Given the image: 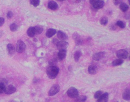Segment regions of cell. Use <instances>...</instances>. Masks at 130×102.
I'll list each match as a JSON object with an SVG mask.
<instances>
[{
  "instance_id": "cell-1",
  "label": "cell",
  "mask_w": 130,
  "mask_h": 102,
  "mask_svg": "<svg viewBox=\"0 0 130 102\" xmlns=\"http://www.w3.org/2000/svg\"><path fill=\"white\" fill-rule=\"evenodd\" d=\"M59 72V69L55 65H50L47 69V76L51 79H54L57 76Z\"/></svg>"
},
{
  "instance_id": "cell-2",
  "label": "cell",
  "mask_w": 130,
  "mask_h": 102,
  "mask_svg": "<svg viewBox=\"0 0 130 102\" xmlns=\"http://www.w3.org/2000/svg\"><path fill=\"white\" fill-rule=\"evenodd\" d=\"M68 96L71 98H76L79 96L78 91L74 87L70 88L67 91Z\"/></svg>"
},
{
  "instance_id": "cell-3",
  "label": "cell",
  "mask_w": 130,
  "mask_h": 102,
  "mask_svg": "<svg viewBox=\"0 0 130 102\" xmlns=\"http://www.w3.org/2000/svg\"><path fill=\"white\" fill-rule=\"evenodd\" d=\"M26 48V45L23 41L21 40L18 41L16 45V50L17 52L22 53L25 50Z\"/></svg>"
},
{
  "instance_id": "cell-4",
  "label": "cell",
  "mask_w": 130,
  "mask_h": 102,
  "mask_svg": "<svg viewBox=\"0 0 130 102\" xmlns=\"http://www.w3.org/2000/svg\"><path fill=\"white\" fill-rule=\"evenodd\" d=\"M60 90V87L59 85L55 84L51 88L48 92L49 96H53L59 93Z\"/></svg>"
},
{
  "instance_id": "cell-5",
  "label": "cell",
  "mask_w": 130,
  "mask_h": 102,
  "mask_svg": "<svg viewBox=\"0 0 130 102\" xmlns=\"http://www.w3.org/2000/svg\"><path fill=\"white\" fill-rule=\"evenodd\" d=\"M128 52L126 50L122 49L117 51L116 53V56L119 59H126L128 56Z\"/></svg>"
},
{
  "instance_id": "cell-6",
  "label": "cell",
  "mask_w": 130,
  "mask_h": 102,
  "mask_svg": "<svg viewBox=\"0 0 130 102\" xmlns=\"http://www.w3.org/2000/svg\"><path fill=\"white\" fill-rule=\"evenodd\" d=\"M16 88L13 85H9L5 88L4 93L7 94H11L16 92Z\"/></svg>"
},
{
  "instance_id": "cell-7",
  "label": "cell",
  "mask_w": 130,
  "mask_h": 102,
  "mask_svg": "<svg viewBox=\"0 0 130 102\" xmlns=\"http://www.w3.org/2000/svg\"><path fill=\"white\" fill-rule=\"evenodd\" d=\"M72 38L75 41V44L76 45H79L82 44L83 40L81 39L80 36L77 32L74 33L72 35Z\"/></svg>"
},
{
  "instance_id": "cell-8",
  "label": "cell",
  "mask_w": 130,
  "mask_h": 102,
  "mask_svg": "<svg viewBox=\"0 0 130 102\" xmlns=\"http://www.w3.org/2000/svg\"><path fill=\"white\" fill-rule=\"evenodd\" d=\"M68 45L69 44L68 42L65 41H62L59 42L57 44L56 46L57 49L60 50H66Z\"/></svg>"
},
{
  "instance_id": "cell-9",
  "label": "cell",
  "mask_w": 130,
  "mask_h": 102,
  "mask_svg": "<svg viewBox=\"0 0 130 102\" xmlns=\"http://www.w3.org/2000/svg\"><path fill=\"white\" fill-rule=\"evenodd\" d=\"M105 54H106V53L105 52H104L97 53L93 55V59L95 61H100V60L104 58Z\"/></svg>"
},
{
  "instance_id": "cell-10",
  "label": "cell",
  "mask_w": 130,
  "mask_h": 102,
  "mask_svg": "<svg viewBox=\"0 0 130 102\" xmlns=\"http://www.w3.org/2000/svg\"><path fill=\"white\" fill-rule=\"evenodd\" d=\"M97 67L95 65H91L88 67V72L90 74L94 75V74H96L97 72Z\"/></svg>"
},
{
  "instance_id": "cell-11",
  "label": "cell",
  "mask_w": 130,
  "mask_h": 102,
  "mask_svg": "<svg viewBox=\"0 0 130 102\" xmlns=\"http://www.w3.org/2000/svg\"><path fill=\"white\" fill-rule=\"evenodd\" d=\"M109 96L108 93L106 92L103 94L98 99L97 102H107L108 101Z\"/></svg>"
},
{
  "instance_id": "cell-12",
  "label": "cell",
  "mask_w": 130,
  "mask_h": 102,
  "mask_svg": "<svg viewBox=\"0 0 130 102\" xmlns=\"http://www.w3.org/2000/svg\"><path fill=\"white\" fill-rule=\"evenodd\" d=\"M57 36L58 38L62 41H65L68 39V37L66 33L63 31L59 30L57 33Z\"/></svg>"
},
{
  "instance_id": "cell-13",
  "label": "cell",
  "mask_w": 130,
  "mask_h": 102,
  "mask_svg": "<svg viewBox=\"0 0 130 102\" xmlns=\"http://www.w3.org/2000/svg\"><path fill=\"white\" fill-rule=\"evenodd\" d=\"M105 5V3L102 0H99L98 1L94 4L93 5V6L96 9H100L103 7Z\"/></svg>"
},
{
  "instance_id": "cell-14",
  "label": "cell",
  "mask_w": 130,
  "mask_h": 102,
  "mask_svg": "<svg viewBox=\"0 0 130 102\" xmlns=\"http://www.w3.org/2000/svg\"><path fill=\"white\" fill-rule=\"evenodd\" d=\"M122 98L125 100H129L130 99V90L128 88H126L122 94Z\"/></svg>"
},
{
  "instance_id": "cell-15",
  "label": "cell",
  "mask_w": 130,
  "mask_h": 102,
  "mask_svg": "<svg viewBox=\"0 0 130 102\" xmlns=\"http://www.w3.org/2000/svg\"><path fill=\"white\" fill-rule=\"evenodd\" d=\"M48 7L51 10H55L58 9V5L56 2L54 1H51L48 3Z\"/></svg>"
},
{
  "instance_id": "cell-16",
  "label": "cell",
  "mask_w": 130,
  "mask_h": 102,
  "mask_svg": "<svg viewBox=\"0 0 130 102\" xmlns=\"http://www.w3.org/2000/svg\"><path fill=\"white\" fill-rule=\"evenodd\" d=\"M7 51L10 55H13L15 52V48L13 45L9 44L7 45Z\"/></svg>"
},
{
  "instance_id": "cell-17",
  "label": "cell",
  "mask_w": 130,
  "mask_h": 102,
  "mask_svg": "<svg viewBox=\"0 0 130 102\" xmlns=\"http://www.w3.org/2000/svg\"><path fill=\"white\" fill-rule=\"evenodd\" d=\"M66 55V50H59L58 54V58L60 61L63 60L65 58Z\"/></svg>"
},
{
  "instance_id": "cell-18",
  "label": "cell",
  "mask_w": 130,
  "mask_h": 102,
  "mask_svg": "<svg viewBox=\"0 0 130 102\" xmlns=\"http://www.w3.org/2000/svg\"><path fill=\"white\" fill-rule=\"evenodd\" d=\"M57 30L55 29H48L46 32V36L47 38H51L52 36L56 33Z\"/></svg>"
},
{
  "instance_id": "cell-19",
  "label": "cell",
  "mask_w": 130,
  "mask_h": 102,
  "mask_svg": "<svg viewBox=\"0 0 130 102\" xmlns=\"http://www.w3.org/2000/svg\"><path fill=\"white\" fill-rule=\"evenodd\" d=\"M27 35L29 37L33 38L35 35L34 27H30L27 30Z\"/></svg>"
},
{
  "instance_id": "cell-20",
  "label": "cell",
  "mask_w": 130,
  "mask_h": 102,
  "mask_svg": "<svg viewBox=\"0 0 130 102\" xmlns=\"http://www.w3.org/2000/svg\"><path fill=\"white\" fill-rule=\"evenodd\" d=\"M119 8L120 10L123 12H126L129 9L128 6L125 3H122L120 4Z\"/></svg>"
},
{
  "instance_id": "cell-21",
  "label": "cell",
  "mask_w": 130,
  "mask_h": 102,
  "mask_svg": "<svg viewBox=\"0 0 130 102\" xmlns=\"http://www.w3.org/2000/svg\"><path fill=\"white\" fill-rule=\"evenodd\" d=\"M123 62L124 61L122 59H117L113 61L112 62V65L114 66H118L122 64Z\"/></svg>"
},
{
  "instance_id": "cell-22",
  "label": "cell",
  "mask_w": 130,
  "mask_h": 102,
  "mask_svg": "<svg viewBox=\"0 0 130 102\" xmlns=\"http://www.w3.org/2000/svg\"><path fill=\"white\" fill-rule=\"evenodd\" d=\"M86 99V96L84 95H82L80 96H78L75 100V102H85Z\"/></svg>"
},
{
  "instance_id": "cell-23",
  "label": "cell",
  "mask_w": 130,
  "mask_h": 102,
  "mask_svg": "<svg viewBox=\"0 0 130 102\" xmlns=\"http://www.w3.org/2000/svg\"><path fill=\"white\" fill-rule=\"evenodd\" d=\"M34 32L36 35H39L41 34L43 32V29L42 27L39 26L34 27Z\"/></svg>"
},
{
  "instance_id": "cell-24",
  "label": "cell",
  "mask_w": 130,
  "mask_h": 102,
  "mask_svg": "<svg viewBox=\"0 0 130 102\" xmlns=\"http://www.w3.org/2000/svg\"><path fill=\"white\" fill-rule=\"evenodd\" d=\"M81 55V53L80 51H77L74 54V58L76 62L78 61Z\"/></svg>"
},
{
  "instance_id": "cell-25",
  "label": "cell",
  "mask_w": 130,
  "mask_h": 102,
  "mask_svg": "<svg viewBox=\"0 0 130 102\" xmlns=\"http://www.w3.org/2000/svg\"><path fill=\"white\" fill-rule=\"evenodd\" d=\"M100 21L101 25H106L108 23V18L106 16H103L100 19Z\"/></svg>"
},
{
  "instance_id": "cell-26",
  "label": "cell",
  "mask_w": 130,
  "mask_h": 102,
  "mask_svg": "<svg viewBox=\"0 0 130 102\" xmlns=\"http://www.w3.org/2000/svg\"><path fill=\"white\" fill-rule=\"evenodd\" d=\"M30 3L33 6L36 7L39 5L40 0H30Z\"/></svg>"
},
{
  "instance_id": "cell-27",
  "label": "cell",
  "mask_w": 130,
  "mask_h": 102,
  "mask_svg": "<svg viewBox=\"0 0 130 102\" xmlns=\"http://www.w3.org/2000/svg\"><path fill=\"white\" fill-rule=\"evenodd\" d=\"M10 30L12 32H15L17 30L18 26L17 24H16L15 23H12L10 25Z\"/></svg>"
},
{
  "instance_id": "cell-28",
  "label": "cell",
  "mask_w": 130,
  "mask_h": 102,
  "mask_svg": "<svg viewBox=\"0 0 130 102\" xmlns=\"http://www.w3.org/2000/svg\"><path fill=\"white\" fill-rule=\"evenodd\" d=\"M116 24L117 26H118L119 27L121 28H124L125 27V24L124 23V22L121 21H117L116 23Z\"/></svg>"
},
{
  "instance_id": "cell-29",
  "label": "cell",
  "mask_w": 130,
  "mask_h": 102,
  "mask_svg": "<svg viewBox=\"0 0 130 102\" xmlns=\"http://www.w3.org/2000/svg\"><path fill=\"white\" fill-rule=\"evenodd\" d=\"M6 85L0 82V94L3 93L4 92Z\"/></svg>"
},
{
  "instance_id": "cell-30",
  "label": "cell",
  "mask_w": 130,
  "mask_h": 102,
  "mask_svg": "<svg viewBox=\"0 0 130 102\" xmlns=\"http://www.w3.org/2000/svg\"><path fill=\"white\" fill-rule=\"evenodd\" d=\"M103 92L101 91H98L95 94L94 97L95 99H98L102 94Z\"/></svg>"
},
{
  "instance_id": "cell-31",
  "label": "cell",
  "mask_w": 130,
  "mask_h": 102,
  "mask_svg": "<svg viewBox=\"0 0 130 102\" xmlns=\"http://www.w3.org/2000/svg\"><path fill=\"white\" fill-rule=\"evenodd\" d=\"M13 13L12 11H10L8 12L7 13V18L8 19H10L12 17Z\"/></svg>"
},
{
  "instance_id": "cell-32",
  "label": "cell",
  "mask_w": 130,
  "mask_h": 102,
  "mask_svg": "<svg viewBox=\"0 0 130 102\" xmlns=\"http://www.w3.org/2000/svg\"><path fill=\"white\" fill-rule=\"evenodd\" d=\"M122 0H113V3L116 6L119 5L122 2Z\"/></svg>"
},
{
  "instance_id": "cell-33",
  "label": "cell",
  "mask_w": 130,
  "mask_h": 102,
  "mask_svg": "<svg viewBox=\"0 0 130 102\" xmlns=\"http://www.w3.org/2000/svg\"><path fill=\"white\" fill-rule=\"evenodd\" d=\"M5 22V19L3 17H0V27L2 26Z\"/></svg>"
},
{
  "instance_id": "cell-34",
  "label": "cell",
  "mask_w": 130,
  "mask_h": 102,
  "mask_svg": "<svg viewBox=\"0 0 130 102\" xmlns=\"http://www.w3.org/2000/svg\"><path fill=\"white\" fill-rule=\"evenodd\" d=\"M0 82L2 83L5 84V85L7 84V80L4 79H2L0 80Z\"/></svg>"
},
{
  "instance_id": "cell-35",
  "label": "cell",
  "mask_w": 130,
  "mask_h": 102,
  "mask_svg": "<svg viewBox=\"0 0 130 102\" xmlns=\"http://www.w3.org/2000/svg\"><path fill=\"white\" fill-rule=\"evenodd\" d=\"M98 1H99V0H89L90 3L92 4V5H93L96 2H97Z\"/></svg>"
},
{
  "instance_id": "cell-36",
  "label": "cell",
  "mask_w": 130,
  "mask_h": 102,
  "mask_svg": "<svg viewBox=\"0 0 130 102\" xmlns=\"http://www.w3.org/2000/svg\"><path fill=\"white\" fill-rule=\"evenodd\" d=\"M59 42V41H58V40H57V39H53V44H54L55 45H56Z\"/></svg>"
},
{
  "instance_id": "cell-37",
  "label": "cell",
  "mask_w": 130,
  "mask_h": 102,
  "mask_svg": "<svg viewBox=\"0 0 130 102\" xmlns=\"http://www.w3.org/2000/svg\"><path fill=\"white\" fill-rule=\"evenodd\" d=\"M9 102H21L20 100H12Z\"/></svg>"
},
{
  "instance_id": "cell-38",
  "label": "cell",
  "mask_w": 130,
  "mask_h": 102,
  "mask_svg": "<svg viewBox=\"0 0 130 102\" xmlns=\"http://www.w3.org/2000/svg\"><path fill=\"white\" fill-rule=\"evenodd\" d=\"M57 1H59V2H62V1H64L65 0H56Z\"/></svg>"
},
{
  "instance_id": "cell-39",
  "label": "cell",
  "mask_w": 130,
  "mask_h": 102,
  "mask_svg": "<svg viewBox=\"0 0 130 102\" xmlns=\"http://www.w3.org/2000/svg\"><path fill=\"white\" fill-rule=\"evenodd\" d=\"M76 1L77 2H80V1H81V0H76Z\"/></svg>"
},
{
  "instance_id": "cell-40",
  "label": "cell",
  "mask_w": 130,
  "mask_h": 102,
  "mask_svg": "<svg viewBox=\"0 0 130 102\" xmlns=\"http://www.w3.org/2000/svg\"><path fill=\"white\" fill-rule=\"evenodd\" d=\"M128 2H129V3H130V0H128Z\"/></svg>"
},
{
  "instance_id": "cell-41",
  "label": "cell",
  "mask_w": 130,
  "mask_h": 102,
  "mask_svg": "<svg viewBox=\"0 0 130 102\" xmlns=\"http://www.w3.org/2000/svg\"></svg>"
}]
</instances>
